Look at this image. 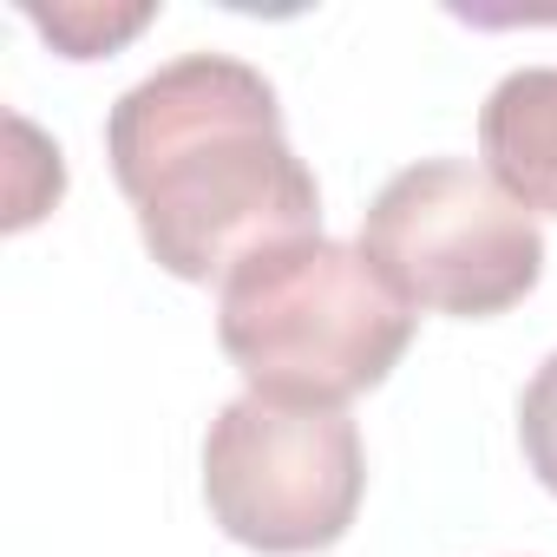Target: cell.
<instances>
[{"instance_id": "obj_7", "label": "cell", "mask_w": 557, "mask_h": 557, "mask_svg": "<svg viewBox=\"0 0 557 557\" xmlns=\"http://www.w3.org/2000/svg\"><path fill=\"white\" fill-rule=\"evenodd\" d=\"M518 440H524V459L544 479V492H557V355L531 374V387L518 400Z\"/></svg>"}, {"instance_id": "obj_5", "label": "cell", "mask_w": 557, "mask_h": 557, "mask_svg": "<svg viewBox=\"0 0 557 557\" xmlns=\"http://www.w3.org/2000/svg\"><path fill=\"white\" fill-rule=\"evenodd\" d=\"M485 171L537 216H557V66H518L479 112Z\"/></svg>"}, {"instance_id": "obj_3", "label": "cell", "mask_w": 557, "mask_h": 557, "mask_svg": "<svg viewBox=\"0 0 557 557\" xmlns=\"http://www.w3.org/2000/svg\"><path fill=\"white\" fill-rule=\"evenodd\" d=\"M361 256L387 275L407 309L505 315L544 275L537 216L479 164L426 158L381 184L361 216Z\"/></svg>"}, {"instance_id": "obj_1", "label": "cell", "mask_w": 557, "mask_h": 557, "mask_svg": "<svg viewBox=\"0 0 557 557\" xmlns=\"http://www.w3.org/2000/svg\"><path fill=\"white\" fill-rule=\"evenodd\" d=\"M106 158L177 283H230L249 256L322 236V190L283 132L275 86L230 53H184L119 92Z\"/></svg>"}, {"instance_id": "obj_2", "label": "cell", "mask_w": 557, "mask_h": 557, "mask_svg": "<svg viewBox=\"0 0 557 557\" xmlns=\"http://www.w3.org/2000/svg\"><path fill=\"white\" fill-rule=\"evenodd\" d=\"M216 342L249 394L289 407H348L400 368L413 309L387 289L361 243L302 236L249 256L223 283Z\"/></svg>"}, {"instance_id": "obj_6", "label": "cell", "mask_w": 557, "mask_h": 557, "mask_svg": "<svg viewBox=\"0 0 557 557\" xmlns=\"http://www.w3.org/2000/svg\"><path fill=\"white\" fill-rule=\"evenodd\" d=\"M27 21L40 34H53V47L66 60H99L106 47L132 40L151 21V8H145V0H138V8H86V0H66V8H27Z\"/></svg>"}, {"instance_id": "obj_4", "label": "cell", "mask_w": 557, "mask_h": 557, "mask_svg": "<svg viewBox=\"0 0 557 557\" xmlns=\"http://www.w3.org/2000/svg\"><path fill=\"white\" fill-rule=\"evenodd\" d=\"M368 459L348 407H289L243 394L210 420L203 498L210 518L269 557L329 550L361 511Z\"/></svg>"}]
</instances>
